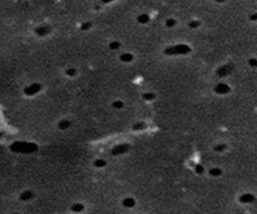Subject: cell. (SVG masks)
<instances>
[{
    "instance_id": "cell-1",
    "label": "cell",
    "mask_w": 257,
    "mask_h": 214,
    "mask_svg": "<svg viewBox=\"0 0 257 214\" xmlns=\"http://www.w3.org/2000/svg\"><path fill=\"white\" fill-rule=\"evenodd\" d=\"M191 51H192L191 47H190L188 44H175V46H168L164 50V53L168 56H176V55H186V54H189Z\"/></svg>"
},
{
    "instance_id": "cell-2",
    "label": "cell",
    "mask_w": 257,
    "mask_h": 214,
    "mask_svg": "<svg viewBox=\"0 0 257 214\" xmlns=\"http://www.w3.org/2000/svg\"><path fill=\"white\" fill-rule=\"evenodd\" d=\"M129 150V145L128 144H120L115 146L111 150V153L113 155H120L123 153L127 152Z\"/></svg>"
},
{
    "instance_id": "cell-3",
    "label": "cell",
    "mask_w": 257,
    "mask_h": 214,
    "mask_svg": "<svg viewBox=\"0 0 257 214\" xmlns=\"http://www.w3.org/2000/svg\"><path fill=\"white\" fill-rule=\"evenodd\" d=\"M214 91L216 94L219 95H226L230 92V87L225 83H219L215 86Z\"/></svg>"
},
{
    "instance_id": "cell-4",
    "label": "cell",
    "mask_w": 257,
    "mask_h": 214,
    "mask_svg": "<svg viewBox=\"0 0 257 214\" xmlns=\"http://www.w3.org/2000/svg\"><path fill=\"white\" fill-rule=\"evenodd\" d=\"M232 70H233V68L231 65H223L217 70V75L220 77L227 76L229 73H231Z\"/></svg>"
},
{
    "instance_id": "cell-5",
    "label": "cell",
    "mask_w": 257,
    "mask_h": 214,
    "mask_svg": "<svg viewBox=\"0 0 257 214\" xmlns=\"http://www.w3.org/2000/svg\"><path fill=\"white\" fill-rule=\"evenodd\" d=\"M239 201L243 204H250L255 201V197L251 194H244L240 197Z\"/></svg>"
},
{
    "instance_id": "cell-6",
    "label": "cell",
    "mask_w": 257,
    "mask_h": 214,
    "mask_svg": "<svg viewBox=\"0 0 257 214\" xmlns=\"http://www.w3.org/2000/svg\"><path fill=\"white\" fill-rule=\"evenodd\" d=\"M120 60L123 63H130L134 60V55L131 53H128V52L122 53L120 57Z\"/></svg>"
},
{
    "instance_id": "cell-7",
    "label": "cell",
    "mask_w": 257,
    "mask_h": 214,
    "mask_svg": "<svg viewBox=\"0 0 257 214\" xmlns=\"http://www.w3.org/2000/svg\"><path fill=\"white\" fill-rule=\"evenodd\" d=\"M150 20V17L147 14H141L137 17V21L141 24H146Z\"/></svg>"
},
{
    "instance_id": "cell-8",
    "label": "cell",
    "mask_w": 257,
    "mask_h": 214,
    "mask_svg": "<svg viewBox=\"0 0 257 214\" xmlns=\"http://www.w3.org/2000/svg\"><path fill=\"white\" fill-rule=\"evenodd\" d=\"M122 204L124 207H128V208H131L135 206V201L133 200L132 198H125L124 200L122 201Z\"/></svg>"
},
{
    "instance_id": "cell-9",
    "label": "cell",
    "mask_w": 257,
    "mask_h": 214,
    "mask_svg": "<svg viewBox=\"0 0 257 214\" xmlns=\"http://www.w3.org/2000/svg\"><path fill=\"white\" fill-rule=\"evenodd\" d=\"M6 128V121H5V117L3 115L1 109H0V132L5 130Z\"/></svg>"
},
{
    "instance_id": "cell-10",
    "label": "cell",
    "mask_w": 257,
    "mask_h": 214,
    "mask_svg": "<svg viewBox=\"0 0 257 214\" xmlns=\"http://www.w3.org/2000/svg\"><path fill=\"white\" fill-rule=\"evenodd\" d=\"M155 94H154V93H151V92H146V93H144V94L143 95V98L144 99V100H146V101H151V100H153L154 98H155Z\"/></svg>"
},
{
    "instance_id": "cell-11",
    "label": "cell",
    "mask_w": 257,
    "mask_h": 214,
    "mask_svg": "<svg viewBox=\"0 0 257 214\" xmlns=\"http://www.w3.org/2000/svg\"><path fill=\"white\" fill-rule=\"evenodd\" d=\"M146 127V125L144 122H139L133 125V130H143Z\"/></svg>"
},
{
    "instance_id": "cell-12",
    "label": "cell",
    "mask_w": 257,
    "mask_h": 214,
    "mask_svg": "<svg viewBox=\"0 0 257 214\" xmlns=\"http://www.w3.org/2000/svg\"><path fill=\"white\" fill-rule=\"evenodd\" d=\"M222 172L220 168H212L209 171L210 176H212V177H220V175H222Z\"/></svg>"
},
{
    "instance_id": "cell-13",
    "label": "cell",
    "mask_w": 257,
    "mask_h": 214,
    "mask_svg": "<svg viewBox=\"0 0 257 214\" xmlns=\"http://www.w3.org/2000/svg\"><path fill=\"white\" fill-rule=\"evenodd\" d=\"M93 165L96 168H103L106 166V161L103 160V159H96V160L93 162Z\"/></svg>"
},
{
    "instance_id": "cell-14",
    "label": "cell",
    "mask_w": 257,
    "mask_h": 214,
    "mask_svg": "<svg viewBox=\"0 0 257 214\" xmlns=\"http://www.w3.org/2000/svg\"><path fill=\"white\" fill-rule=\"evenodd\" d=\"M71 209L73 210L74 212H81V211H83L84 206L82 204H75L74 206H72Z\"/></svg>"
},
{
    "instance_id": "cell-15",
    "label": "cell",
    "mask_w": 257,
    "mask_h": 214,
    "mask_svg": "<svg viewBox=\"0 0 257 214\" xmlns=\"http://www.w3.org/2000/svg\"><path fill=\"white\" fill-rule=\"evenodd\" d=\"M120 47V44L119 43V42L114 41L109 44V48H110L111 50H117V49H119Z\"/></svg>"
},
{
    "instance_id": "cell-16",
    "label": "cell",
    "mask_w": 257,
    "mask_h": 214,
    "mask_svg": "<svg viewBox=\"0 0 257 214\" xmlns=\"http://www.w3.org/2000/svg\"><path fill=\"white\" fill-rule=\"evenodd\" d=\"M199 25H200V22H199L198 20H191V21L189 22V27L192 29H196Z\"/></svg>"
},
{
    "instance_id": "cell-17",
    "label": "cell",
    "mask_w": 257,
    "mask_h": 214,
    "mask_svg": "<svg viewBox=\"0 0 257 214\" xmlns=\"http://www.w3.org/2000/svg\"><path fill=\"white\" fill-rule=\"evenodd\" d=\"M225 149H226V145L225 144H219V145H217V146L214 148V150H216V152H223Z\"/></svg>"
},
{
    "instance_id": "cell-18",
    "label": "cell",
    "mask_w": 257,
    "mask_h": 214,
    "mask_svg": "<svg viewBox=\"0 0 257 214\" xmlns=\"http://www.w3.org/2000/svg\"><path fill=\"white\" fill-rule=\"evenodd\" d=\"M91 27H92V22L91 21H85L82 25H81V30H83V31H87V30L91 29Z\"/></svg>"
},
{
    "instance_id": "cell-19",
    "label": "cell",
    "mask_w": 257,
    "mask_h": 214,
    "mask_svg": "<svg viewBox=\"0 0 257 214\" xmlns=\"http://www.w3.org/2000/svg\"><path fill=\"white\" fill-rule=\"evenodd\" d=\"M123 102L122 100H116L113 102V107L116 108V109H122V108L123 107Z\"/></svg>"
},
{
    "instance_id": "cell-20",
    "label": "cell",
    "mask_w": 257,
    "mask_h": 214,
    "mask_svg": "<svg viewBox=\"0 0 257 214\" xmlns=\"http://www.w3.org/2000/svg\"><path fill=\"white\" fill-rule=\"evenodd\" d=\"M175 24H176V21H175V19H168L167 20H166V26L169 27V28L173 27Z\"/></svg>"
},
{
    "instance_id": "cell-21",
    "label": "cell",
    "mask_w": 257,
    "mask_h": 214,
    "mask_svg": "<svg viewBox=\"0 0 257 214\" xmlns=\"http://www.w3.org/2000/svg\"><path fill=\"white\" fill-rule=\"evenodd\" d=\"M195 171H196V173H198V174H202L204 172V168H203V166H201L200 164H196L195 166Z\"/></svg>"
},
{
    "instance_id": "cell-22",
    "label": "cell",
    "mask_w": 257,
    "mask_h": 214,
    "mask_svg": "<svg viewBox=\"0 0 257 214\" xmlns=\"http://www.w3.org/2000/svg\"><path fill=\"white\" fill-rule=\"evenodd\" d=\"M66 75H68V76H75V74H76V70H75L74 68H70L68 69V71H66Z\"/></svg>"
},
{
    "instance_id": "cell-23",
    "label": "cell",
    "mask_w": 257,
    "mask_h": 214,
    "mask_svg": "<svg viewBox=\"0 0 257 214\" xmlns=\"http://www.w3.org/2000/svg\"><path fill=\"white\" fill-rule=\"evenodd\" d=\"M249 64L250 67H252V68H255L256 66H257V60H256L255 58H251V59H249Z\"/></svg>"
},
{
    "instance_id": "cell-24",
    "label": "cell",
    "mask_w": 257,
    "mask_h": 214,
    "mask_svg": "<svg viewBox=\"0 0 257 214\" xmlns=\"http://www.w3.org/2000/svg\"><path fill=\"white\" fill-rule=\"evenodd\" d=\"M60 126H61L63 129L68 127V126H69V122H68V121H63V122L60 123Z\"/></svg>"
},
{
    "instance_id": "cell-25",
    "label": "cell",
    "mask_w": 257,
    "mask_h": 214,
    "mask_svg": "<svg viewBox=\"0 0 257 214\" xmlns=\"http://www.w3.org/2000/svg\"><path fill=\"white\" fill-rule=\"evenodd\" d=\"M249 19H251L252 21H256V19H257V14L251 15V16L249 17Z\"/></svg>"
}]
</instances>
